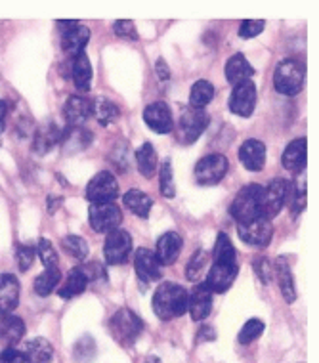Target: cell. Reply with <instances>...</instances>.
<instances>
[{"mask_svg": "<svg viewBox=\"0 0 319 363\" xmlns=\"http://www.w3.org/2000/svg\"><path fill=\"white\" fill-rule=\"evenodd\" d=\"M188 289L178 283H161L153 294V312L159 320L170 321L188 312Z\"/></svg>", "mask_w": 319, "mask_h": 363, "instance_id": "6da1fadb", "label": "cell"}, {"mask_svg": "<svg viewBox=\"0 0 319 363\" xmlns=\"http://www.w3.org/2000/svg\"><path fill=\"white\" fill-rule=\"evenodd\" d=\"M306 79V67L296 57H285L277 63L274 73V86L279 94L296 96L301 94Z\"/></svg>", "mask_w": 319, "mask_h": 363, "instance_id": "7a4b0ae2", "label": "cell"}, {"mask_svg": "<svg viewBox=\"0 0 319 363\" xmlns=\"http://www.w3.org/2000/svg\"><path fill=\"white\" fill-rule=\"evenodd\" d=\"M262 186L249 184L243 189H239L235 199L232 203V216L237 224H247L250 220H257L262 216Z\"/></svg>", "mask_w": 319, "mask_h": 363, "instance_id": "3957f363", "label": "cell"}, {"mask_svg": "<svg viewBox=\"0 0 319 363\" xmlns=\"http://www.w3.org/2000/svg\"><path fill=\"white\" fill-rule=\"evenodd\" d=\"M109 331L121 346H132L144 331V321L140 320L138 313L128 308H121L109 320Z\"/></svg>", "mask_w": 319, "mask_h": 363, "instance_id": "277c9868", "label": "cell"}, {"mask_svg": "<svg viewBox=\"0 0 319 363\" xmlns=\"http://www.w3.org/2000/svg\"><path fill=\"white\" fill-rule=\"evenodd\" d=\"M291 191H293V186L289 180L274 178L269 182L262 191V218L269 222L272 218H276L291 199Z\"/></svg>", "mask_w": 319, "mask_h": 363, "instance_id": "5b68a950", "label": "cell"}, {"mask_svg": "<svg viewBox=\"0 0 319 363\" xmlns=\"http://www.w3.org/2000/svg\"><path fill=\"white\" fill-rule=\"evenodd\" d=\"M208 115L205 109H194V107H186L180 115L178 121V140L180 144H194L199 140L203 132L207 130L208 126Z\"/></svg>", "mask_w": 319, "mask_h": 363, "instance_id": "8992f818", "label": "cell"}, {"mask_svg": "<svg viewBox=\"0 0 319 363\" xmlns=\"http://www.w3.org/2000/svg\"><path fill=\"white\" fill-rule=\"evenodd\" d=\"M88 222L94 232L109 233L121 225L123 213L115 203H92L88 208Z\"/></svg>", "mask_w": 319, "mask_h": 363, "instance_id": "52a82bcc", "label": "cell"}, {"mask_svg": "<svg viewBox=\"0 0 319 363\" xmlns=\"http://www.w3.org/2000/svg\"><path fill=\"white\" fill-rule=\"evenodd\" d=\"M230 169V161L228 157L222 153H213L201 159L199 163L195 164V180L201 186H216L218 182L224 180Z\"/></svg>", "mask_w": 319, "mask_h": 363, "instance_id": "ba28073f", "label": "cell"}, {"mask_svg": "<svg viewBox=\"0 0 319 363\" xmlns=\"http://www.w3.org/2000/svg\"><path fill=\"white\" fill-rule=\"evenodd\" d=\"M132 255V235L125 230H113L107 233L106 245H103V258L109 266H119L128 262Z\"/></svg>", "mask_w": 319, "mask_h": 363, "instance_id": "9c48e42d", "label": "cell"}, {"mask_svg": "<svg viewBox=\"0 0 319 363\" xmlns=\"http://www.w3.org/2000/svg\"><path fill=\"white\" fill-rule=\"evenodd\" d=\"M117 197H119V184L111 172L101 170L88 182L86 199L90 203H115Z\"/></svg>", "mask_w": 319, "mask_h": 363, "instance_id": "30bf717a", "label": "cell"}, {"mask_svg": "<svg viewBox=\"0 0 319 363\" xmlns=\"http://www.w3.org/2000/svg\"><path fill=\"white\" fill-rule=\"evenodd\" d=\"M257 107V84L245 81L235 84L230 96V111L237 117H250Z\"/></svg>", "mask_w": 319, "mask_h": 363, "instance_id": "8fae6325", "label": "cell"}, {"mask_svg": "<svg viewBox=\"0 0 319 363\" xmlns=\"http://www.w3.org/2000/svg\"><path fill=\"white\" fill-rule=\"evenodd\" d=\"M237 233L239 239L250 247H268L274 238V228H272L269 220L260 216L257 220H250L247 224H239Z\"/></svg>", "mask_w": 319, "mask_h": 363, "instance_id": "7c38bea8", "label": "cell"}, {"mask_svg": "<svg viewBox=\"0 0 319 363\" xmlns=\"http://www.w3.org/2000/svg\"><path fill=\"white\" fill-rule=\"evenodd\" d=\"M237 274V262H218V260H213V266L208 269L205 285H207L211 293H225L228 289L232 287V283L235 281Z\"/></svg>", "mask_w": 319, "mask_h": 363, "instance_id": "4fadbf2b", "label": "cell"}, {"mask_svg": "<svg viewBox=\"0 0 319 363\" xmlns=\"http://www.w3.org/2000/svg\"><path fill=\"white\" fill-rule=\"evenodd\" d=\"M145 125L157 134H170L174 130V117L164 101H153L144 109Z\"/></svg>", "mask_w": 319, "mask_h": 363, "instance_id": "5bb4252c", "label": "cell"}, {"mask_svg": "<svg viewBox=\"0 0 319 363\" xmlns=\"http://www.w3.org/2000/svg\"><path fill=\"white\" fill-rule=\"evenodd\" d=\"M63 117L71 128H81L92 117V101L84 96H69L63 106Z\"/></svg>", "mask_w": 319, "mask_h": 363, "instance_id": "9a60e30c", "label": "cell"}, {"mask_svg": "<svg viewBox=\"0 0 319 363\" xmlns=\"http://www.w3.org/2000/svg\"><path fill=\"white\" fill-rule=\"evenodd\" d=\"M306 159H308V140L296 138L285 147L281 155V164L289 172L301 174L306 172Z\"/></svg>", "mask_w": 319, "mask_h": 363, "instance_id": "2e32d148", "label": "cell"}, {"mask_svg": "<svg viewBox=\"0 0 319 363\" xmlns=\"http://www.w3.org/2000/svg\"><path fill=\"white\" fill-rule=\"evenodd\" d=\"M184 247V239L178 232H167L163 233L159 241H157L155 257L161 266H172L178 260Z\"/></svg>", "mask_w": 319, "mask_h": 363, "instance_id": "e0dca14e", "label": "cell"}, {"mask_svg": "<svg viewBox=\"0 0 319 363\" xmlns=\"http://www.w3.org/2000/svg\"><path fill=\"white\" fill-rule=\"evenodd\" d=\"M188 312L194 321L207 320L208 313L213 312V293L208 291L205 283L195 285L194 293L189 294Z\"/></svg>", "mask_w": 319, "mask_h": 363, "instance_id": "ac0fdd59", "label": "cell"}, {"mask_svg": "<svg viewBox=\"0 0 319 363\" xmlns=\"http://www.w3.org/2000/svg\"><path fill=\"white\" fill-rule=\"evenodd\" d=\"M134 269L140 279L145 283L161 279V264L157 260L155 252L144 247L134 252Z\"/></svg>", "mask_w": 319, "mask_h": 363, "instance_id": "d6986e66", "label": "cell"}, {"mask_svg": "<svg viewBox=\"0 0 319 363\" xmlns=\"http://www.w3.org/2000/svg\"><path fill=\"white\" fill-rule=\"evenodd\" d=\"M239 161L249 172H260L266 164V145L260 140H247L239 147Z\"/></svg>", "mask_w": 319, "mask_h": 363, "instance_id": "ffe728a7", "label": "cell"}, {"mask_svg": "<svg viewBox=\"0 0 319 363\" xmlns=\"http://www.w3.org/2000/svg\"><path fill=\"white\" fill-rule=\"evenodd\" d=\"M88 40H90V29L84 26H73L67 31H63L62 37V48L63 54L71 60H75L77 56H81L84 48H86Z\"/></svg>", "mask_w": 319, "mask_h": 363, "instance_id": "44dd1931", "label": "cell"}, {"mask_svg": "<svg viewBox=\"0 0 319 363\" xmlns=\"http://www.w3.org/2000/svg\"><path fill=\"white\" fill-rule=\"evenodd\" d=\"M26 335V323L21 318L13 313H4L0 315V342L6 348H13Z\"/></svg>", "mask_w": 319, "mask_h": 363, "instance_id": "7402d4cb", "label": "cell"}, {"mask_svg": "<svg viewBox=\"0 0 319 363\" xmlns=\"http://www.w3.org/2000/svg\"><path fill=\"white\" fill-rule=\"evenodd\" d=\"M19 302V283L12 274H0V315L12 313Z\"/></svg>", "mask_w": 319, "mask_h": 363, "instance_id": "603a6c76", "label": "cell"}, {"mask_svg": "<svg viewBox=\"0 0 319 363\" xmlns=\"http://www.w3.org/2000/svg\"><path fill=\"white\" fill-rule=\"evenodd\" d=\"M252 75H254V67L250 65L243 54H233L225 63V79L233 86L239 82L252 81Z\"/></svg>", "mask_w": 319, "mask_h": 363, "instance_id": "cb8c5ba5", "label": "cell"}, {"mask_svg": "<svg viewBox=\"0 0 319 363\" xmlns=\"http://www.w3.org/2000/svg\"><path fill=\"white\" fill-rule=\"evenodd\" d=\"M274 274L277 276V281H279V289H281V294L283 298H285V302L293 304V302L296 301V289H294V277L287 258H277L276 264H274Z\"/></svg>", "mask_w": 319, "mask_h": 363, "instance_id": "d4e9b609", "label": "cell"}, {"mask_svg": "<svg viewBox=\"0 0 319 363\" xmlns=\"http://www.w3.org/2000/svg\"><path fill=\"white\" fill-rule=\"evenodd\" d=\"M26 362L27 363H52L54 359V346L46 338H33L26 345Z\"/></svg>", "mask_w": 319, "mask_h": 363, "instance_id": "484cf974", "label": "cell"}, {"mask_svg": "<svg viewBox=\"0 0 319 363\" xmlns=\"http://www.w3.org/2000/svg\"><path fill=\"white\" fill-rule=\"evenodd\" d=\"M88 287V279L84 276V272H82L81 266H77V268H71L67 277H65V281H63L62 289L57 291L62 298H73V296H79L81 293H84Z\"/></svg>", "mask_w": 319, "mask_h": 363, "instance_id": "4316f807", "label": "cell"}, {"mask_svg": "<svg viewBox=\"0 0 319 363\" xmlns=\"http://www.w3.org/2000/svg\"><path fill=\"white\" fill-rule=\"evenodd\" d=\"M123 203L130 213H134L140 218H147L151 213V207H153V199L144 191H140V189L126 191L125 197H123Z\"/></svg>", "mask_w": 319, "mask_h": 363, "instance_id": "83f0119b", "label": "cell"}, {"mask_svg": "<svg viewBox=\"0 0 319 363\" xmlns=\"http://www.w3.org/2000/svg\"><path fill=\"white\" fill-rule=\"evenodd\" d=\"M73 82L81 92H88L92 84V63L88 60L86 52L73 60Z\"/></svg>", "mask_w": 319, "mask_h": 363, "instance_id": "f1b7e54d", "label": "cell"}, {"mask_svg": "<svg viewBox=\"0 0 319 363\" xmlns=\"http://www.w3.org/2000/svg\"><path fill=\"white\" fill-rule=\"evenodd\" d=\"M136 164H138L140 174L144 178H153L157 172V151L153 147V144L145 142V144L140 145V150L136 151Z\"/></svg>", "mask_w": 319, "mask_h": 363, "instance_id": "f546056e", "label": "cell"}, {"mask_svg": "<svg viewBox=\"0 0 319 363\" xmlns=\"http://www.w3.org/2000/svg\"><path fill=\"white\" fill-rule=\"evenodd\" d=\"M214 98V86L213 82L205 81V79H201L191 86L189 90V107H194V109H205V107L213 101Z\"/></svg>", "mask_w": 319, "mask_h": 363, "instance_id": "4dcf8cb0", "label": "cell"}, {"mask_svg": "<svg viewBox=\"0 0 319 363\" xmlns=\"http://www.w3.org/2000/svg\"><path fill=\"white\" fill-rule=\"evenodd\" d=\"M92 115L98 119V123H100L101 126H109L119 119L121 111L119 107H117V104H113L111 100H107V98H98L96 101H92Z\"/></svg>", "mask_w": 319, "mask_h": 363, "instance_id": "1f68e13d", "label": "cell"}, {"mask_svg": "<svg viewBox=\"0 0 319 363\" xmlns=\"http://www.w3.org/2000/svg\"><path fill=\"white\" fill-rule=\"evenodd\" d=\"M60 281H62V272H60L57 266L56 268H44L43 274L35 279L33 287H35V293L38 296H50L57 289Z\"/></svg>", "mask_w": 319, "mask_h": 363, "instance_id": "d6a6232c", "label": "cell"}, {"mask_svg": "<svg viewBox=\"0 0 319 363\" xmlns=\"http://www.w3.org/2000/svg\"><path fill=\"white\" fill-rule=\"evenodd\" d=\"M63 138V134L60 132V128L54 125H46L38 130L37 138H35V151L37 153H46L50 151L54 145Z\"/></svg>", "mask_w": 319, "mask_h": 363, "instance_id": "836d02e7", "label": "cell"}, {"mask_svg": "<svg viewBox=\"0 0 319 363\" xmlns=\"http://www.w3.org/2000/svg\"><path fill=\"white\" fill-rule=\"evenodd\" d=\"M62 247L65 249L67 255H71V257L77 258V260H81V262H84L88 258V255H90V247H88L86 241L82 238H79V235H67V238H63Z\"/></svg>", "mask_w": 319, "mask_h": 363, "instance_id": "e575fe53", "label": "cell"}, {"mask_svg": "<svg viewBox=\"0 0 319 363\" xmlns=\"http://www.w3.org/2000/svg\"><path fill=\"white\" fill-rule=\"evenodd\" d=\"M214 260L218 262H237V251L225 233H218L216 247H214Z\"/></svg>", "mask_w": 319, "mask_h": 363, "instance_id": "d590c367", "label": "cell"}, {"mask_svg": "<svg viewBox=\"0 0 319 363\" xmlns=\"http://www.w3.org/2000/svg\"><path fill=\"white\" fill-rule=\"evenodd\" d=\"M208 266V252L207 251H197L194 257L189 258L188 268H186V277L189 281H199L201 276L207 272Z\"/></svg>", "mask_w": 319, "mask_h": 363, "instance_id": "8d00e7d4", "label": "cell"}, {"mask_svg": "<svg viewBox=\"0 0 319 363\" xmlns=\"http://www.w3.org/2000/svg\"><path fill=\"white\" fill-rule=\"evenodd\" d=\"M159 189H161L163 197H167V199H174V174H172V163H170L169 159L161 164V170H159Z\"/></svg>", "mask_w": 319, "mask_h": 363, "instance_id": "74e56055", "label": "cell"}, {"mask_svg": "<svg viewBox=\"0 0 319 363\" xmlns=\"http://www.w3.org/2000/svg\"><path fill=\"white\" fill-rule=\"evenodd\" d=\"M262 333H264V321L252 318V320H249L243 327H241V331H239L237 335L239 345L247 346L250 345V342H254L257 338H260Z\"/></svg>", "mask_w": 319, "mask_h": 363, "instance_id": "f35d334b", "label": "cell"}, {"mask_svg": "<svg viewBox=\"0 0 319 363\" xmlns=\"http://www.w3.org/2000/svg\"><path fill=\"white\" fill-rule=\"evenodd\" d=\"M37 255L40 258V262L44 264V268H56L57 266L56 247L52 245L50 239H38Z\"/></svg>", "mask_w": 319, "mask_h": 363, "instance_id": "ab89813d", "label": "cell"}, {"mask_svg": "<svg viewBox=\"0 0 319 363\" xmlns=\"http://www.w3.org/2000/svg\"><path fill=\"white\" fill-rule=\"evenodd\" d=\"M84 276H86L88 283H94V285H100V283L107 281V272L106 266H101L100 262H88L86 266H81Z\"/></svg>", "mask_w": 319, "mask_h": 363, "instance_id": "60d3db41", "label": "cell"}, {"mask_svg": "<svg viewBox=\"0 0 319 363\" xmlns=\"http://www.w3.org/2000/svg\"><path fill=\"white\" fill-rule=\"evenodd\" d=\"M16 258H18V268L21 272H27L35 262V258H37V251L33 249L31 245H19Z\"/></svg>", "mask_w": 319, "mask_h": 363, "instance_id": "b9f144b4", "label": "cell"}, {"mask_svg": "<svg viewBox=\"0 0 319 363\" xmlns=\"http://www.w3.org/2000/svg\"><path fill=\"white\" fill-rule=\"evenodd\" d=\"M264 27H266V23L262 19H245L243 23L239 26V37L254 38L264 31Z\"/></svg>", "mask_w": 319, "mask_h": 363, "instance_id": "7bdbcfd3", "label": "cell"}, {"mask_svg": "<svg viewBox=\"0 0 319 363\" xmlns=\"http://www.w3.org/2000/svg\"><path fill=\"white\" fill-rule=\"evenodd\" d=\"M113 31H115L117 37L125 38V40H138V31H136V26L132 23L130 19H121V21H115Z\"/></svg>", "mask_w": 319, "mask_h": 363, "instance_id": "ee69618b", "label": "cell"}, {"mask_svg": "<svg viewBox=\"0 0 319 363\" xmlns=\"http://www.w3.org/2000/svg\"><path fill=\"white\" fill-rule=\"evenodd\" d=\"M252 266L257 269L260 281H262L264 285H268V283L272 281V277H274V266H272V262H269L266 257H258V260L252 264Z\"/></svg>", "mask_w": 319, "mask_h": 363, "instance_id": "f6af8a7d", "label": "cell"}, {"mask_svg": "<svg viewBox=\"0 0 319 363\" xmlns=\"http://www.w3.org/2000/svg\"><path fill=\"white\" fill-rule=\"evenodd\" d=\"M0 363H27L26 354L18 348H4L0 352Z\"/></svg>", "mask_w": 319, "mask_h": 363, "instance_id": "bcb514c9", "label": "cell"}, {"mask_svg": "<svg viewBox=\"0 0 319 363\" xmlns=\"http://www.w3.org/2000/svg\"><path fill=\"white\" fill-rule=\"evenodd\" d=\"M197 335H199V337H197V342H205V340H214V338H216V331L208 325L201 327Z\"/></svg>", "mask_w": 319, "mask_h": 363, "instance_id": "7dc6e473", "label": "cell"}, {"mask_svg": "<svg viewBox=\"0 0 319 363\" xmlns=\"http://www.w3.org/2000/svg\"><path fill=\"white\" fill-rule=\"evenodd\" d=\"M155 69H157V75H159V79H161V81H169L170 69L164 60H159V62L155 63Z\"/></svg>", "mask_w": 319, "mask_h": 363, "instance_id": "c3c4849f", "label": "cell"}, {"mask_svg": "<svg viewBox=\"0 0 319 363\" xmlns=\"http://www.w3.org/2000/svg\"><path fill=\"white\" fill-rule=\"evenodd\" d=\"M6 115H8V104L0 100V134L6 128Z\"/></svg>", "mask_w": 319, "mask_h": 363, "instance_id": "681fc988", "label": "cell"}, {"mask_svg": "<svg viewBox=\"0 0 319 363\" xmlns=\"http://www.w3.org/2000/svg\"><path fill=\"white\" fill-rule=\"evenodd\" d=\"M145 363H161V362H159V357L151 356V357H147V359H145Z\"/></svg>", "mask_w": 319, "mask_h": 363, "instance_id": "f907efd6", "label": "cell"}]
</instances>
